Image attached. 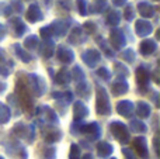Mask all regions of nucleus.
Wrapping results in <instances>:
<instances>
[{"label":"nucleus","mask_w":160,"mask_h":159,"mask_svg":"<svg viewBox=\"0 0 160 159\" xmlns=\"http://www.w3.org/2000/svg\"><path fill=\"white\" fill-rule=\"evenodd\" d=\"M78 4V10L80 13V16H87L88 13V0H76Z\"/></svg>","instance_id":"nucleus-40"},{"label":"nucleus","mask_w":160,"mask_h":159,"mask_svg":"<svg viewBox=\"0 0 160 159\" xmlns=\"http://www.w3.org/2000/svg\"><path fill=\"white\" fill-rule=\"evenodd\" d=\"M129 128L132 130L133 132H138V134H143V132L148 131L146 124L142 123L141 120H132L129 123Z\"/></svg>","instance_id":"nucleus-30"},{"label":"nucleus","mask_w":160,"mask_h":159,"mask_svg":"<svg viewBox=\"0 0 160 159\" xmlns=\"http://www.w3.org/2000/svg\"><path fill=\"white\" fill-rule=\"evenodd\" d=\"M97 75H98L101 79H104V80H110V79H111V72L107 69V68H104V66L97 69Z\"/></svg>","instance_id":"nucleus-45"},{"label":"nucleus","mask_w":160,"mask_h":159,"mask_svg":"<svg viewBox=\"0 0 160 159\" xmlns=\"http://www.w3.org/2000/svg\"><path fill=\"white\" fill-rule=\"evenodd\" d=\"M27 87L30 89V92H32L37 97H41L47 90V85L45 80L41 76L35 75V73H30L27 75Z\"/></svg>","instance_id":"nucleus-3"},{"label":"nucleus","mask_w":160,"mask_h":159,"mask_svg":"<svg viewBox=\"0 0 160 159\" xmlns=\"http://www.w3.org/2000/svg\"><path fill=\"white\" fill-rule=\"evenodd\" d=\"M150 106L149 103H146V101H138V104H136V114H138V117L141 118H148L150 115Z\"/></svg>","instance_id":"nucleus-25"},{"label":"nucleus","mask_w":160,"mask_h":159,"mask_svg":"<svg viewBox=\"0 0 160 159\" xmlns=\"http://www.w3.org/2000/svg\"><path fill=\"white\" fill-rule=\"evenodd\" d=\"M8 4H10L11 13H14V14H21L22 11H24V4H22L21 0H13V2L8 3Z\"/></svg>","instance_id":"nucleus-37"},{"label":"nucleus","mask_w":160,"mask_h":159,"mask_svg":"<svg viewBox=\"0 0 160 159\" xmlns=\"http://www.w3.org/2000/svg\"><path fill=\"white\" fill-rule=\"evenodd\" d=\"M52 2H53V0H44V4L47 6V8H49L51 6H52Z\"/></svg>","instance_id":"nucleus-51"},{"label":"nucleus","mask_w":160,"mask_h":159,"mask_svg":"<svg viewBox=\"0 0 160 159\" xmlns=\"http://www.w3.org/2000/svg\"><path fill=\"white\" fill-rule=\"evenodd\" d=\"M13 49H14V52H16V55L18 56V58L21 59L22 62L28 64V62L32 61V56H31L25 49H22V47H21L20 44H14V45H13Z\"/></svg>","instance_id":"nucleus-27"},{"label":"nucleus","mask_w":160,"mask_h":159,"mask_svg":"<svg viewBox=\"0 0 160 159\" xmlns=\"http://www.w3.org/2000/svg\"><path fill=\"white\" fill-rule=\"evenodd\" d=\"M70 23H72V20H55V21L52 23V24L49 25L51 30H52V37H65L68 34V30H69L70 27Z\"/></svg>","instance_id":"nucleus-7"},{"label":"nucleus","mask_w":160,"mask_h":159,"mask_svg":"<svg viewBox=\"0 0 160 159\" xmlns=\"http://www.w3.org/2000/svg\"><path fill=\"white\" fill-rule=\"evenodd\" d=\"M72 80V76H70V70H68L66 68H62L59 69L58 75L55 76V83L56 85H68Z\"/></svg>","instance_id":"nucleus-23"},{"label":"nucleus","mask_w":160,"mask_h":159,"mask_svg":"<svg viewBox=\"0 0 160 159\" xmlns=\"http://www.w3.org/2000/svg\"><path fill=\"white\" fill-rule=\"evenodd\" d=\"M124 17L127 21H133V18H135V7L131 3H127V7L124 10Z\"/></svg>","instance_id":"nucleus-39"},{"label":"nucleus","mask_w":160,"mask_h":159,"mask_svg":"<svg viewBox=\"0 0 160 159\" xmlns=\"http://www.w3.org/2000/svg\"><path fill=\"white\" fill-rule=\"evenodd\" d=\"M76 90H78V93H79V95L80 96H88V85L87 83H86V82H82V83H79L78 85V89H76Z\"/></svg>","instance_id":"nucleus-46"},{"label":"nucleus","mask_w":160,"mask_h":159,"mask_svg":"<svg viewBox=\"0 0 160 159\" xmlns=\"http://www.w3.org/2000/svg\"><path fill=\"white\" fill-rule=\"evenodd\" d=\"M96 110L100 115L111 114V103L107 95V90L101 86L96 87Z\"/></svg>","instance_id":"nucleus-2"},{"label":"nucleus","mask_w":160,"mask_h":159,"mask_svg":"<svg viewBox=\"0 0 160 159\" xmlns=\"http://www.w3.org/2000/svg\"><path fill=\"white\" fill-rule=\"evenodd\" d=\"M110 44L114 51L122 49V48L127 45V38H125V35H124V31L119 30L118 27L112 28V30L110 31Z\"/></svg>","instance_id":"nucleus-5"},{"label":"nucleus","mask_w":160,"mask_h":159,"mask_svg":"<svg viewBox=\"0 0 160 159\" xmlns=\"http://www.w3.org/2000/svg\"><path fill=\"white\" fill-rule=\"evenodd\" d=\"M82 28H83V33H84L86 35H91V34H96L97 24L94 21H86L84 24L82 25Z\"/></svg>","instance_id":"nucleus-36"},{"label":"nucleus","mask_w":160,"mask_h":159,"mask_svg":"<svg viewBox=\"0 0 160 159\" xmlns=\"http://www.w3.org/2000/svg\"><path fill=\"white\" fill-rule=\"evenodd\" d=\"M111 159H115V158H111Z\"/></svg>","instance_id":"nucleus-56"},{"label":"nucleus","mask_w":160,"mask_h":159,"mask_svg":"<svg viewBox=\"0 0 160 159\" xmlns=\"http://www.w3.org/2000/svg\"><path fill=\"white\" fill-rule=\"evenodd\" d=\"M105 23L112 28L118 27V24L121 23V13H119L118 10H111L110 13H108V16L105 17Z\"/></svg>","instance_id":"nucleus-24"},{"label":"nucleus","mask_w":160,"mask_h":159,"mask_svg":"<svg viewBox=\"0 0 160 159\" xmlns=\"http://www.w3.org/2000/svg\"><path fill=\"white\" fill-rule=\"evenodd\" d=\"M38 45H39V38L37 35L25 37V39H24V48H25V49L34 51V49H37V48H38Z\"/></svg>","instance_id":"nucleus-28"},{"label":"nucleus","mask_w":160,"mask_h":159,"mask_svg":"<svg viewBox=\"0 0 160 159\" xmlns=\"http://www.w3.org/2000/svg\"><path fill=\"white\" fill-rule=\"evenodd\" d=\"M133 148H135L136 154L139 158L148 159L149 158V151H148V142L145 137H136L133 140Z\"/></svg>","instance_id":"nucleus-15"},{"label":"nucleus","mask_w":160,"mask_h":159,"mask_svg":"<svg viewBox=\"0 0 160 159\" xmlns=\"http://www.w3.org/2000/svg\"><path fill=\"white\" fill-rule=\"evenodd\" d=\"M155 2H159V0H155Z\"/></svg>","instance_id":"nucleus-55"},{"label":"nucleus","mask_w":160,"mask_h":159,"mask_svg":"<svg viewBox=\"0 0 160 159\" xmlns=\"http://www.w3.org/2000/svg\"><path fill=\"white\" fill-rule=\"evenodd\" d=\"M111 2H112V4L115 7H122V6H125L128 3V0H111Z\"/></svg>","instance_id":"nucleus-50"},{"label":"nucleus","mask_w":160,"mask_h":159,"mask_svg":"<svg viewBox=\"0 0 160 159\" xmlns=\"http://www.w3.org/2000/svg\"><path fill=\"white\" fill-rule=\"evenodd\" d=\"M158 51V41L153 38H146L139 45V52L143 56H150Z\"/></svg>","instance_id":"nucleus-12"},{"label":"nucleus","mask_w":160,"mask_h":159,"mask_svg":"<svg viewBox=\"0 0 160 159\" xmlns=\"http://www.w3.org/2000/svg\"><path fill=\"white\" fill-rule=\"evenodd\" d=\"M16 99L18 100V103L21 104L22 110H25V111H31V110H32V107H34L32 96H31V92L27 87V83H25V82H22V80L17 82Z\"/></svg>","instance_id":"nucleus-1"},{"label":"nucleus","mask_w":160,"mask_h":159,"mask_svg":"<svg viewBox=\"0 0 160 159\" xmlns=\"http://www.w3.org/2000/svg\"><path fill=\"white\" fill-rule=\"evenodd\" d=\"M136 7H138V13L141 14V16L143 17L145 20L153 17V16H155V13H156L155 6L150 4L149 2H139Z\"/></svg>","instance_id":"nucleus-18"},{"label":"nucleus","mask_w":160,"mask_h":159,"mask_svg":"<svg viewBox=\"0 0 160 159\" xmlns=\"http://www.w3.org/2000/svg\"><path fill=\"white\" fill-rule=\"evenodd\" d=\"M39 37L44 39H52V30H51L49 25H45L39 30Z\"/></svg>","instance_id":"nucleus-42"},{"label":"nucleus","mask_w":160,"mask_h":159,"mask_svg":"<svg viewBox=\"0 0 160 159\" xmlns=\"http://www.w3.org/2000/svg\"><path fill=\"white\" fill-rule=\"evenodd\" d=\"M13 134L20 138H27L28 142H32L34 135H35V128H34V126H25L24 123H18L13 128Z\"/></svg>","instance_id":"nucleus-6"},{"label":"nucleus","mask_w":160,"mask_h":159,"mask_svg":"<svg viewBox=\"0 0 160 159\" xmlns=\"http://www.w3.org/2000/svg\"><path fill=\"white\" fill-rule=\"evenodd\" d=\"M62 137V132L59 131V130H49V131L45 134V141H47L48 144H52V142H56V141H59Z\"/></svg>","instance_id":"nucleus-33"},{"label":"nucleus","mask_w":160,"mask_h":159,"mask_svg":"<svg viewBox=\"0 0 160 159\" xmlns=\"http://www.w3.org/2000/svg\"><path fill=\"white\" fill-rule=\"evenodd\" d=\"M68 41L73 45H79L82 42H84V33H83L82 25H76L70 30V34L68 37Z\"/></svg>","instance_id":"nucleus-17"},{"label":"nucleus","mask_w":160,"mask_h":159,"mask_svg":"<svg viewBox=\"0 0 160 159\" xmlns=\"http://www.w3.org/2000/svg\"><path fill=\"white\" fill-rule=\"evenodd\" d=\"M70 76H72V79H75L76 82H84V72H83V69L79 66V65H76V66H73V69L70 70Z\"/></svg>","instance_id":"nucleus-35"},{"label":"nucleus","mask_w":160,"mask_h":159,"mask_svg":"<svg viewBox=\"0 0 160 159\" xmlns=\"http://www.w3.org/2000/svg\"><path fill=\"white\" fill-rule=\"evenodd\" d=\"M80 134L90 135L91 140H98L101 135V128L97 123H90V124H83L80 127Z\"/></svg>","instance_id":"nucleus-14"},{"label":"nucleus","mask_w":160,"mask_h":159,"mask_svg":"<svg viewBox=\"0 0 160 159\" xmlns=\"http://www.w3.org/2000/svg\"><path fill=\"white\" fill-rule=\"evenodd\" d=\"M114 70H115L118 79H125L128 75H129V70H128V68L125 66L124 64H121V62H115V64H114Z\"/></svg>","instance_id":"nucleus-32"},{"label":"nucleus","mask_w":160,"mask_h":159,"mask_svg":"<svg viewBox=\"0 0 160 159\" xmlns=\"http://www.w3.org/2000/svg\"><path fill=\"white\" fill-rule=\"evenodd\" d=\"M105 8H107V2L105 0H96L93 3V6H91L90 11L96 14H101V13H104Z\"/></svg>","instance_id":"nucleus-34"},{"label":"nucleus","mask_w":160,"mask_h":159,"mask_svg":"<svg viewBox=\"0 0 160 159\" xmlns=\"http://www.w3.org/2000/svg\"><path fill=\"white\" fill-rule=\"evenodd\" d=\"M6 87H7V86H6V83H2V82H0V93H2V92H4V90H6Z\"/></svg>","instance_id":"nucleus-52"},{"label":"nucleus","mask_w":160,"mask_h":159,"mask_svg":"<svg viewBox=\"0 0 160 159\" xmlns=\"http://www.w3.org/2000/svg\"><path fill=\"white\" fill-rule=\"evenodd\" d=\"M110 131L119 144L125 145V144L129 142V131H128L127 126L124 123H121V121H112L110 124Z\"/></svg>","instance_id":"nucleus-4"},{"label":"nucleus","mask_w":160,"mask_h":159,"mask_svg":"<svg viewBox=\"0 0 160 159\" xmlns=\"http://www.w3.org/2000/svg\"><path fill=\"white\" fill-rule=\"evenodd\" d=\"M112 151H114L112 145L108 142H98V145H97V154H98L100 158L110 156V155L112 154Z\"/></svg>","instance_id":"nucleus-26"},{"label":"nucleus","mask_w":160,"mask_h":159,"mask_svg":"<svg viewBox=\"0 0 160 159\" xmlns=\"http://www.w3.org/2000/svg\"><path fill=\"white\" fill-rule=\"evenodd\" d=\"M6 34H7V30H6V25H3L2 23H0V42L4 39Z\"/></svg>","instance_id":"nucleus-49"},{"label":"nucleus","mask_w":160,"mask_h":159,"mask_svg":"<svg viewBox=\"0 0 160 159\" xmlns=\"http://www.w3.org/2000/svg\"><path fill=\"white\" fill-rule=\"evenodd\" d=\"M100 38H101V37H100ZM97 42H98L100 48L102 49V52H104L105 56H108V58H114V56H115V51L110 47V44H108L105 39H102V38L101 39H97Z\"/></svg>","instance_id":"nucleus-29"},{"label":"nucleus","mask_w":160,"mask_h":159,"mask_svg":"<svg viewBox=\"0 0 160 159\" xmlns=\"http://www.w3.org/2000/svg\"><path fill=\"white\" fill-rule=\"evenodd\" d=\"M10 117H11V111L8 109V106L3 104L0 101V124H7L10 121Z\"/></svg>","instance_id":"nucleus-31"},{"label":"nucleus","mask_w":160,"mask_h":159,"mask_svg":"<svg viewBox=\"0 0 160 159\" xmlns=\"http://www.w3.org/2000/svg\"><path fill=\"white\" fill-rule=\"evenodd\" d=\"M82 159H93V156H91L90 154H86V155H84V156H83Z\"/></svg>","instance_id":"nucleus-53"},{"label":"nucleus","mask_w":160,"mask_h":159,"mask_svg":"<svg viewBox=\"0 0 160 159\" xmlns=\"http://www.w3.org/2000/svg\"><path fill=\"white\" fill-rule=\"evenodd\" d=\"M27 2H32V0H27Z\"/></svg>","instance_id":"nucleus-54"},{"label":"nucleus","mask_w":160,"mask_h":159,"mask_svg":"<svg viewBox=\"0 0 160 159\" xmlns=\"http://www.w3.org/2000/svg\"><path fill=\"white\" fill-rule=\"evenodd\" d=\"M38 48H39V52L42 54L44 58H51L56 49L53 39H44V41L38 45Z\"/></svg>","instance_id":"nucleus-19"},{"label":"nucleus","mask_w":160,"mask_h":159,"mask_svg":"<svg viewBox=\"0 0 160 159\" xmlns=\"http://www.w3.org/2000/svg\"><path fill=\"white\" fill-rule=\"evenodd\" d=\"M8 25L11 27L13 35L17 37V38L22 37L25 34V31H27V25H25V23L21 20V17H18V16L11 17V18L8 20Z\"/></svg>","instance_id":"nucleus-10"},{"label":"nucleus","mask_w":160,"mask_h":159,"mask_svg":"<svg viewBox=\"0 0 160 159\" xmlns=\"http://www.w3.org/2000/svg\"><path fill=\"white\" fill-rule=\"evenodd\" d=\"M82 59L88 68H96V65L101 61V54L94 48H88L82 54Z\"/></svg>","instance_id":"nucleus-8"},{"label":"nucleus","mask_w":160,"mask_h":159,"mask_svg":"<svg viewBox=\"0 0 160 159\" xmlns=\"http://www.w3.org/2000/svg\"><path fill=\"white\" fill-rule=\"evenodd\" d=\"M135 33L138 34L139 37H148L153 33V25L150 21L145 18H141V20H136L135 23Z\"/></svg>","instance_id":"nucleus-13"},{"label":"nucleus","mask_w":160,"mask_h":159,"mask_svg":"<svg viewBox=\"0 0 160 159\" xmlns=\"http://www.w3.org/2000/svg\"><path fill=\"white\" fill-rule=\"evenodd\" d=\"M45 159H53L55 158V148H48L44 154Z\"/></svg>","instance_id":"nucleus-48"},{"label":"nucleus","mask_w":160,"mask_h":159,"mask_svg":"<svg viewBox=\"0 0 160 159\" xmlns=\"http://www.w3.org/2000/svg\"><path fill=\"white\" fill-rule=\"evenodd\" d=\"M88 115V109L82 101H75L73 104V118L75 121H82L84 117Z\"/></svg>","instance_id":"nucleus-21"},{"label":"nucleus","mask_w":160,"mask_h":159,"mask_svg":"<svg viewBox=\"0 0 160 159\" xmlns=\"http://www.w3.org/2000/svg\"><path fill=\"white\" fill-rule=\"evenodd\" d=\"M45 110V114H47V121L51 124H58L59 123V118L58 115H56V113L53 111L52 109H49V107H44Z\"/></svg>","instance_id":"nucleus-38"},{"label":"nucleus","mask_w":160,"mask_h":159,"mask_svg":"<svg viewBox=\"0 0 160 159\" xmlns=\"http://www.w3.org/2000/svg\"><path fill=\"white\" fill-rule=\"evenodd\" d=\"M25 20H27L28 23H32V24L44 20V13H42L41 7H39L37 3L30 4V7L27 8V11H25Z\"/></svg>","instance_id":"nucleus-9"},{"label":"nucleus","mask_w":160,"mask_h":159,"mask_svg":"<svg viewBox=\"0 0 160 159\" xmlns=\"http://www.w3.org/2000/svg\"><path fill=\"white\" fill-rule=\"evenodd\" d=\"M129 86H128V82L125 79H117L112 85H111V90H112L114 96H122L128 92Z\"/></svg>","instance_id":"nucleus-22"},{"label":"nucleus","mask_w":160,"mask_h":159,"mask_svg":"<svg viewBox=\"0 0 160 159\" xmlns=\"http://www.w3.org/2000/svg\"><path fill=\"white\" fill-rule=\"evenodd\" d=\"M122 154H124L125 159H138V158H136V155L133 154L131 149H128V148H122Z\"/></svg>","instance_id":"nucleus-47"},{"label":"nucleus","mask_w":160,"mask_h":159,"mask_svg":"<svg viewBox=\"0 0 160 159\" xmlns=\"http://www.w3.org/2000/svg\"><path fill=\"white\" fill-rule=\"evenodd\" d=\"M133 110H135V106L131 100H121L117 104V111L124 117H131L133 114Z\"/></svg>","instance_id":"nucleus-20"},{"label":"nucleus","mask_w":160,"mask_h":159,"mask_svg":"<svg viewBox=\"0 0 160 159\" xmlns=\"http://www.w3.org/2000/svg\"><path fill=\"white\" fill-rule=\"evenodd\" d=\"M69 159H80V148L76 145V144H72V145H70Z\"/></svg>","instance_id":"nucleus-44"},{"label":"nucleus","mask_w":160,"mask_h":159,"mask_svg":"<svg viewBox=\"0 0 160 159\" xmlns=\"http://www.w3.org/2000/svg\"><path fill=\"white\" fill-rule=\"evenodd\" d=\"M0 159H3V158H2V156H0Z\"/></svg>","instance_id":"nucleus-57"},{"label":"nucleus","mask_w":160,"mask_h":159,"mask_svg":"<svg viewBox=\"0 0 160 159\" xmlns=\"http://www.w3.org/2000/svg\"><path fill=\"white\" fill-rule=\"evenodd\" d=\"M150 80V72L149 69H146V66H139L138 69H136V83H138V86L141 87V89H146L148 83H149Z\"/></svg>","instance_id":"nucleus-16"},{"label":"nucleus","mask_w":160,"mask_h":159,"mask_svg":"<svg viewBox=\"0 0 160 159\" xmlns=\"http://www.w3.org/2000/svg\"><path fill=\"white\" fill-rule=\"evenodd\" d=\"M0 16H4V17H8L11 16V8H10V4L8 3H3L0 2Z\"/></svg>","instance_id":"nucleus-43"},{"label":"nucleus","mask_w":160,"mask_h":159,"mask_svg":"<svg viewBox=\"0 0 160 159\" xmlns=\"http://www.w3.org/2000/svg\"><path fill=\"white\" fill-rule=\"evenodd\" d=\"M121 58L124 59V61L132 64V62H135V51H133L132 48H127V49L121 54Z\"/></svg>","instance_id":"nucleus-41"},{"label":"nucleus","mask_w":160,"mask_h":159,"mask_svg":"<svg viewBox=\"0 0 160 159\" xmlns=\"http://www.w3.org/2000/svg\"><path fill=\"white\" fill-rule=\"evenodd\" d=\"M56 58L62 64H72L75 61V52L66 45H59L56 48Z\"/></svg>","instance_id":"nucleus-11"}]
</instances>
